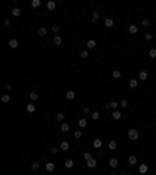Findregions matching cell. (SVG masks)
<instances>
[{"label": "cell", "instance_id": "obj_47", "mask_svg": "<svg viewBox=\"0 0 156 175\" xmlns=\"http://www.w3.org/2000/svg\"><path fill=\"white\" fill-rule=\"evenodd\" d=\"M119 175H128V172H127V170H122V172L119 174Z\"/></svg>", "mask_w": 156, "mask_h": 175}, {"label": "cell", "instance_id": "obj_14", "mask_svg": "<svg viewBox=\"0 0 156 175\" xmlns=\"http://www.w3.org/2000/svg\"><path fill=\"white\" fill-rule=\"evenodd\" d=\"M9 47L11 49H17L19 47V41L17 39H9Z\"/></svg>", "mask_w": 156, "mask_h": 175}, {"label": "cell", "instance_id": "obj_2", "mask_svg": "<svg viewBox=\"0 0 156 175\" xmlns=\"http://www.w3.org/2000/svg\"><path fill=\"white\" fill-rule=\"evenodd\" d=\"M92 146H94V148H97V150H100L102 146H103V142H102L100 138H95L94 141H92Z\"/></svg>", "mask_w": 156, "mask_h": 175}, {"label": "cell", "instance_id": "obj_36", "mask_svg": "<svg viewBox=\"0 0 156 175\" xmlns=\"http://www.w3.org/2000/svg\"><path fill=\"white\" fill-rule=\"evenodd\" d=\"M148 55H150V58H156V49H150Z\"/></svg>", "mask_w": 156, "mask_h": 175}, {"label": "cell", "instance_id": "obj_17", "mask_svg": "<svg viewBox=\"0 0 156 175\" xmlns=\"http://www.w3.org/2000/svg\"><path fill=\"white\" fill-rule=\"evenodd\" d=\"M112 25H114V21H112L111 17H106L105 19V27H108V28H111Z\"/></svg>", "mask_w": 156, "mask_h": 175}, {"label": "cell", "instance_id": "obj_33", "mask_svg": "<svg viewBox=\"0 0 156 175\" xmlns=\"http://www.w3.org/2000/svg\"><path fill=\"white\" fill-rule=\"evenodd\" d=\"M80 56H81L83 59H86V58H88V56H89V53H88V50H81V52H80Z\"/></svg>", "mask_w": 156, "mask_h": 175}, {"label": "cell", "instance_id": "obj_3", "mask_svg": "<svg viewBox=\"0 0 156 175\" xmlns=\"http://www.w3.org/2000/svg\"><path fill=\"white\" fill-rule=\"evenodd\" d=\"M59 130H61L62 133H67V131L70 130V125H69L67 122H61V125H59Z\"/></svg>", "mask_w": 156, "mask_h": 175}, {"label": "cell", "instance_id": "obj_31", "mask_svg": "<svg viewBox=\"0 0 156 175\" xmlns=\"http://www.w3.org/2000/svg\"><path fill=\"white\" fill-rule=\"evenodd\" d=\"M31 6L33 8H39L41 6V0H31Z\"/></svg>", "mask_w": 156, "mask_h": 175}, {"label": "cell", "instance_id": "obj_34", "mask_svg": "<svg viewBox=\"0 0 156 175\" xmlns=\"http://www.w3.org/2000/svg\"><path fill=\"white\" fill-rule=\"evenodd\" d=\"M142 27L148 28V27H150V21H148V19H142Z\"/></svg>", "mask_w": 156, "mask_h": 175}, {"label": "cell", "instance_id": "obj_5", "mask_svg": "<svg viewBox=\"0 0 156 175\" xmlns=\"http://www.w3.org/2000/svg\"><path fill=\"white\" fill-rule=\"evenodd\" d=\"M147 170H148L147 163H142V164H139V174H147Z\"/></svg>", "mask_w": 156, "mask_h": 175}, {"label": "cell", "instance_id": "obj_11", "mask_svg": "<svg viewBox=\"0 0 156 175\" xmlns=\"http://www.w3.org/2000/svg\"><path fill=\"white\" fill-rule=\"evenodd\" d=\"M147 78H148V74L145 70H141V72H139V80H141V81H145Z\"/></svg>", "mask_w": 156, "mask_h": 175}, {"label": "cell", "instance_id": "obj_12", "mask_svg": "<svg viewBox=\"0 0 156 175\" xmlns=\"http://www.w3.org/2000/svg\"><path fill=\"white\" fill-rule=\"evenodd\" d=\"M53 44H55V45H61L62 44V38L59 35H56L55 38H53Z\"/></svg>", "mask_w": 156, "mask_h": 175}, {"label": "cell", "instance_id": "obj_22", "mask_svg": "<svg viewBox=\"0 0 156 175\" xmlns=\"http://www.w3.org/2000/svg\"><path fill=\"white\" fill-rule=\"evenodd\" d=\"M74 164H75L74 160H66V161H64V166L67 167V169H72V167H74Z\"/></svg>", "mask_w": 156, "mask_h": 175}, {"label": "cell", "instance_id": "obj_29", "mask_svg": "<svg viewBox=\"0 0 156 175\" xmlns=\"http://www.w3.org/2000/svg\"><path fill=\"white\" fill-rule=\"evenodd\" d=\"M108 147H109V150H115V148H117V142H115V141H109Z\"/></svg>", "mask_w": 156, "mask_h": 175}, {"label": "cell", "instance_id": "obj_41", "mask_svg": "<svg viewBox=\"0 0 156 175\" xmlns=\"http://www.w3.org/2000/svg\"><path fill=\"white\" fill-rule=\"evenodd\" d=\"M59 150H61V148H58V147H52V148H50V152H52L53 155H56V153H58Z\"/></svg>", "mask_w": 156, "mask_h": 175}, {"label": "cell", "instance_id": "obj_21", "mask_svg": "<svg viewBox=\"0 0 156 175\" xmlns=\"http://www.w3.org/2000/svg\"><path fill=\"white\" fill-rule=\"evenodd\" d=\"M95 47H97V41L89 39V41H88V49H95Z\"/></svg>", "mask_w": 156, "mask_h": 175}, {"label": "cell", "instance_id": "obj_20", "mask_svg": "<svg viewBox=\"0 0 156 175\" xmlns=\"http://www.w3.org/2000/svg\"><path fill=\"white\" fill-rule=\"evenodd\" d=\"M111 75H112V78H115V80H119V78L122 77V72L115 69V70H112V74H111Z\"/></svg>", "mask_w": 156, "mask_h": 175}, {"label": "cell", "instance_id": "obj_25", "mask_svg": "<svg viewBox=\"0 0 156 175\" xmlns=\"http://www.w3.org/2000/svg\"><path fill=\"white\" fill-rule=\"evenodd\" d=\"M27 111H28V113H34V111H36L34 103H28V105H27Z\"/></svg>", "mask_w": 156, "mask_h": 175}, {"label": "cell", "instance_id": "obj_18", "mask_svg": "<svg viewBox=\"0 0 156 175\" xmlns=\"http://www.w3.org/2000/svg\"><path fill=\"white\" fill-rule=\"evenodd\" d=\"M55 163H47L45 164V169H47V172H53V170H55Z\"/></svg>", "mask_w": 156, "mask_h": 175}, {"label": "cell", "instance_id": "obj_48", "mask_svg": "<svg viewBox=\"0 0 156 175\" xmlns=\"http://www.w3.org/2000/svg\"><path fill=\"white\" fill-rule=\"evenodd\" d=\"M109 175H119V174H117V172H111Z\"/></svg>", "mask_w": 156, "mask_h": 175}, {"label": "cell", "instance_id": "obj_4", "mask_svg": "<svg viewBox=\"0 0 156 175\" xmlns=\"http://www.w3.org/2000/svg\"><path fill=\"white\" fill-rule=\"evenodd\" d=\"M117 106H119V102H108V103L105 105V108H111V110H117Z\"/></svg>", "mask_w": 156, "mask_h": 175}, {"label": "cell", "instance_id": "obj_39", "mask_svg": "<svg viewBox=\"0 0 156 175\" xmlns=\"http://www.w3.org/2000/svg\"><path fill=\"white\" fill-rule=\"evenodd\" d=\"M52 31L55 33V36H56V35H58V31H59V27H58V25H53V27H52Z\"/></svg>", "mask_w": 156, "mask_h": 175}, {"label": "cell", "instance_id": "obj_32", "mask_svg": "<svg viewBox=\"0 0 156 175\" xmlns=\"http://www.w3.org/2000/svg\"><path fill=\"white\" fill-rule=\"evenodd\" d=\"M9 100H11V98H9V95H8V94L2 95V102H3V103H9Z\"/></svg>", "mask_w": 156, "mask_h": 175}, {"label": "cell", "instance_id": "obj_26", "mask_svg": "<svg viewBox=\"0 0 156 175\" xmlns=\"http://www.w3.org/2000/svg\"><path fill=\"white\" fill-rule=\"evenodd\" d=\"M38 98H39V94H38V92H30V100L36 102Z\"/></svg>", "mask_w": 156, "mask_h": 175}, {"label": "cell", "instance_id": "obj_13", "mask_svg": "<svg viewBox=\"0 0 156 175\" xmlns=\"http://www.w3.org/2000/svg\"><path fill=\"white\" fill-rule=\"evenodd\" d=\"M111 116H112V119H114V120H119V119L122 117V113H120L119 110H115V111H112V114H111Z\"/></svg>", "mask_w": 156, "mask_h": 175}, {"label": "cell", "instance_id": "obj_1", "mask_svg": "<svg viewBox=\"0 0 156 175\" xmlns=\"http://www.w3.org/2000/svg\"><path fill=\"white\" fill-rule=\"evenodd\" d=\"M128 138H130L131 141H137L139 139V131L136 130V128H130V130H128Z\"/></svg>", "mask_w": 156, "mask_h": 175}, {"label": "cell", "instance_id": "obj_43", "mask_svg": "<svg viewBox=\"0 0 156 175\" xmlns=\"http://www.w3.org/2000/svg\"><path fill=\"white\" fill-rule=\"evenodd\" d=\"M74 136L77 138V139H80V138H81V131H80V130H77V131L74 133Z\"/></svg>", "mask_w": 156, "mask_h": 175}, {"label": "cell", "instance_id": "obj_6", "mask_svg": "<svg viewBox=\"0 0 156 175\" xmlns=\"http://www.w3.org/2000/svg\"><path fill=\"white\" fill-rule=\"evenodd\" d=\"M137 31H139L137 25H130V27H128V33H130V35H137Z\"/></svg>", "mask_w": 156, "mask_h": 175}, {"label": "cell", "instance_id": "obj_15", "mask_svg": "<svg viewBox=\"0 0 156 175\" xmlns=\"http://www.w3.org/2000/svg\"><path fill=\"white\" fill-rule=\"evenodd\" d=\"M128 84H130V88L134 89V88H137V86H139V80H136V78H131Z\"/></svg>", "mask_w": 156, "mask_h": 175}, {"label": "cell", "instance_id": "obj_44", "mask_svg": "<svg viewBox=\"0 0 156 175\" xmlns=\"http://www.w3.org/2000/svg\"><path fill=\"white\" fill-rule=\"evenodd\" d=\"M103 155H105V153H103V150H97V156H98V158H102Z\"/></svg>", "mask_w": 156, "mask_h": 175}, {"label": "cell", "instance_id": "obj_45", "mask_svg": "<svg viewBox=\"0 0 156 175\" xmlns=\"http://www.w3.org/2000/svg\"><path fill=\"white\" fill-rule=\"evenodd\" d=\"M83 113H84V116H86V114H89L91 111H89V108H84V110H83Z\"/></svg>", "mask_w": 156, "mask_h": 175}, {"label": "cell", "instance_id": "obj_27", "mask_svg": "<svg viewBox=\"0 0 156 175\" xmlns=\"http://www.w3.org/2000/svg\"><path fill=\"white\" fill-rule=\"evenodd\" d=\"M117 164H119V161L115 160V158H111V160H109V166H111L112 169H114V167H117Z\"/></svg>", "mask_w": 156, "mask_h": 175}, {"label": "cell", "instance_id": "obj_28", "mask_svg": "<svg viewBox=\"0 0 156 175\" xmlns=\"http://www.w3.org/2000/svg\"><path fill=\"white\" fill-rule=\"evenodd\" d=\"M86 125H88V120H86V119H80L78 120V127L80 128H84Z\"/></svg>", "mask_w": 156, "mask_h": 175}, {"label": "cell", "instance_id": "obj_35", "mask_svg": "<svg viewBox=\"0 0 156 175\" xmlns=\"http://www.w3.org/2000/svg\"><path fill=\"white\" fill-rule=\"evenodd\" d=\"M56 120H58V122H62V120H64V114H62V113H58V114H56Z\"/></svg>", "mask_w": 156, "mask_h": 175}, {"label": "cell", "instance_id": "obj_30", "mask_svg": "<svg viewBox=\"0 0 156 175\" xmlns=\"http://www.w3.org/2000/svg\"><path fill=\"white\" fill-rule=\"evenodd\" d=\"M38 35L39 36H45V35H47V28H45V27H41V28L38 30Z\"/></svg>", "mask_w": 156, "mask_h": 175}, {"label": "cell", "instance_id": "obj_37", "mask_svg": "<svg viewBox=\"0 0 156 175\" xmlns=\"http://www.w3.org/2000/svg\"><path fill=\"white\" fill-rule=\"evenodd\" d=\"M39 166H41V164H39L38 161H34V163L31 164V169H33V170H38V169H39Z\"/></svg>", "mask_w": 156, "mask_h": 175}, {"label": "cell", "instance_id": "obj_24", "mask_svg": "<svg viewBox=\"0 0 156 175\" xmlns=\"http://www.w3.org/2000/svg\"><path fill=\"white\" fill-rule=\"evenodd\" d=\"M119 106H120L122 110H125V108L128 106V100H125V98H122V100L119 102Z\"/></svg>", "mask_w": 156, "mask_h": 175}, {"label": "cell", "instance_id": "obj_9", "mask_svg": "<svg viewBox=\"0 0 156 175\" xmlns=\"http://www.w3.org/2000/svg\"><path fill=\"white\" fill-rule=\"evenodd\" d=\"M86 163H88V167H91V169H94V167L97 166V160H95V158H91V160L86 161Z\"/></svg>", "mask_w": 156, "mask_h": 175}, {"label": "cell", "instance_id": "obj_7", "mask_svg": "<svg viewBox=\"0 0 156 175\" xmlns=\"http://www.w3.org/2000/svg\"><path fill=\"white\" fill-rule=\"evenodd\" d=\"M75 97H77L75 91H67V92H66V98H67V100H74Z\"/></svg>", "mask_w": 156, "mask_h": 175}, {"label": "cell", "instance_id": "obj_16", "mask_svg": "<svg viewBox=\"0 0 156 175\" xmlns=\"http://www.w3.org/2000/svg\"><path fill=\"white\" fill-rule=\"evenodd\" d=\"M128 164H131V166H136V164H137V158H136L134 155H131V156L128 158Z\"/></svg>", "mask_w": 156, "mask_h": 175}, {"label": "cell", "instance_id": "obj_23", "mask_svg": "<svg viewBox=\"0 0 156 175\" xmlns=\"http://www.w3.org/2000/svg\"><path fill=\"white\" fill-rule=\"evenodd\" d=\"M11 14H13V16H14V17H19V16H20V14H22V13H20V9H19V8H17V6H16V8H13V11H11Z\"/></svg>", "mask_w": 156, "mask_h": 175}, {"label": "cell", "instance_id": "obj_19", "mask_svg": "<svg viewBox=\"0 0 156 175\" xmlns=\"http://www.w3.org/2000/svg\"><path fill=\"white\" fill-rule=\"evenodd\" d=\"M55 8H56V3L53 2V0H50V2H47V9H48V11H53Z\"/></svg>", "mask_w": 156, "mask_h": 175}, {"label": "cell", "instance_id": "obj_38", "mask_svg": "<svg viewBox=\"0 0 156 175\" xmlns=\"http://www.w3.org/2000/svg\"><path fill=\"white\" fill-rule=\"evenodd\" d=\"M92 119H94V120H98V119H100V113H97V111L92 113Z\"/></svg>", "mask_w": 156, "mask_h": 175}, {"label": "cell", "instance_id": "obj_8", "mask_svg": "<svg viewBox=\"0 0 156 175\" xmlns=\"http://www.w3.org/2000/svg\"><path fill=\"white\" fill-rule=\"evenodd\" d=\"M59 148H61L62 152H67L69 148H70V144H69L67 141H64V142H61V146H59Z\"/></svg>", "mask_w": 156, "mask_h": 175}, {"label": "cell", "instance_id": "obj_46", "mask_svg": "<svg viewBox=\"0 0 156 175\" xmlns=\"http://www.w3.org/2000/svg\"><path fill=\"white\" fill-rule=\"evenodd\" d=\"M5 88H6V91H11V89H13V86H11V84H9V83H8V84H6V86H5Z\"/></svg>", "mask_w": 156, "mask_h": 175}, {"label": "cell", "instance_id": "obj_40", "mask_svg": "<svg viewBox=\"0 0 156 175\" xmlns=\"http://www.w3.org/2000/svg\"><path fill=\"white\" fill-rule=\"evenodd\" d=\"M83 156H84V160H86V161H89V160H91V158H92L89 152H84V155H83Z\"/></svg>", "mask_w": 156, "mask_h": 175}, {"label": "cell", "instance_id": "obj_42", "mask_svg": "<svg viewBox=\"0 0 156 175\" xmlns=\"http://www.w3.org/2000/svg\"><path fill=\"white\" fill-rule=\"evenodd\" d=\"M144 38H145V41H151V39H153V36H151L150 33H145V36H144Z\"/></svg>", "mask_w": 156, "mask_h": 175}, {"label": "cell", "instance_id": "obj_10", "mask_svg": "<svg viewBox=\"0 0 156 175\" xmlns=\"http://www.w3.org/2000/svg\"><path fill=\"white\" fill-rule=\"evenodd\" d=\"M98 19H100V13H98V11H94V13H92V16H91V21L95 24Z\"/></svg>", "mask_w": 156, "mask_h": 175}]
</instances>
